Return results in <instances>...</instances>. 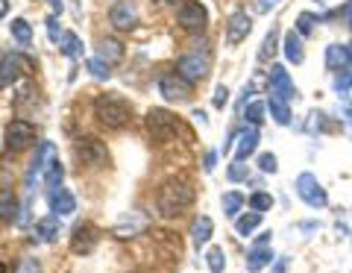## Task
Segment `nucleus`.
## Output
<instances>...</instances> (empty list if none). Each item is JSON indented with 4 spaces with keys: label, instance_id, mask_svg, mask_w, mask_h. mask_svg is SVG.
Instances as JSON below:
<instances>
[{
    "label": "nucleus",
    "instance_id": "obj_1",
    "mask_svg": "<svg viewBox=\"0 0 352 273\" xmlns=\"http://www.w3.org/2000/svg\"><path fill=\"white\" fill-rule=\"evenodd\" d=\"M191 203H194V188L188 182H182V179H168L159 188V197H156V206H159V212L164 217L182 215Z\"/></svg>",
    "mask_w": 352,
    "mask_h": 273
},
{
    "label": "nucleus",
    "instance_id": "obj_2",
    "mask_svg": "<svg viewBox=\"0 0 352 273\" xmlns=\"http://www.w3.org/2000/svg\"><path fill=\"white\" fill-rule=\"evenodd\" d=\"M94 115L100 118V124H106L109 129H120L129 124L132 106L120 94H103L94 100Z\"/></svg>",
    "mask_w": 352,
    "mask_h": 273
},
{
    "label": "nucleus",
    "instance_id": "obj_3",
    "mask_svg": "<svg viewBox=\"0 0 352 273\" xmlns=\"http://www.w3.org/2000/svg\"><path fill=\"white\" fill-rule=\"evenodd\" d=\"M176 133H179V121L164 112V109H150L147 112V135L153 141H159V144H164V141H170Z\"/></svg>",
    "mask_w": 352,
    "mask_h": 273
},
{
    "label": "nucleus",
    "instance_id": "obj_4",
    "mask_svg": "<svg viewBox=\"0 0 352 273\" xmlns=\"http://www.w3.org/2000/svg\"><path fill=\"white\" fill-rule=\"evenodd\" d=\"M296 194H300L302 203L311 206V209H323V206L329 203L326 188L320 185V179H317L314 173H300V177H296Z\"/></svg>",
    "mask_w": 352,
    "mask_h": 273
},
{
    "label": "nucleus",
    "instance_id": "obj_5",
    "mask_svg": "<svg viewBox=\"0 0 352 273\" xmlns=\"http://www.w3.org/2000/svg\"><path fill=\"white\" fill-rule=\"evenodd\" d=\"M176 24H179L185 32H203L206 24H208L206 6L197 3V0H188V3H182L179 12H176Z\"/></svg>",
    "mask_w": 352,
    "mask_h": 273
},
{
    "label": "nucleus",
    "instance_id": "obj_6",
    "mask_svg": "<svg viewBox=\"0 0 352 273\" xmlns=\"http://www.w3.org/2000/svg\"><path fill=\"white\" fill-rule=\"evenodd\" d=\"M74 153H76V159L88 168H103L109 162V150H106L103 141H97V138H80Z\"/></svg>",
    "mask_w": 352,
    "mask_h": 273
},
{
    "label": "nucleus",
    "instance_id": "obj_7",
    "mask_svg": "<svg viewBox=\"0 0 352 273\" xmlns=\"http://www.w3.org/2000/svg\"><path fill=\"white\" fill-rule=\"evenodd\" d=\"M159 91L164 100H188V94H191V83L185 80L182 74H162V80H159Z\"/></svg>",
    "mask_w": 352,
    "mask_h": 273
},
{
    "label": "nucleus",
    "instance_id": "obj_8",
    "mask_svg": "<svg viewBox=\"0 0 352 273\" xmlns=\"http://www.w3.org/2000/svg\"><path fill=\"white\" fill-rule=\"evenodd\" d=\"M176 74H182L188 83H200L208 74V56H200V53H185V56L176 62Z\"/></svg>",
    "mask_w": 352,
    "mask_h": 273
},
{
    "label": "nucleus",
    "instance_id": "obj_9",
    "mask_svg": "<svg viewBox=\"0 0 352 273\" xmlns=\"http://www.w3.org/2000/svg\"><path fill=\"white\" fill-rule=\"evenodd\" d=\"M32 141H36V127H32L30 121H12V124H9V129H6V147L12 153L30 147Z\"/></svg>",
    "mask_w": 352,
    "mask_h": 273
},
{
    "label": "nucleus",
    "instance_id": "obj_10",
    "mask_svg": "<svg viewBox=\"0 0 352 273\" xmlns=\"http://www.w3.org/2000/svg\"><path fill=\"white\" fill-rule=\"evenodd\" d=\"M109 24L115 30H132L138 24V9L132 0H118V3L109 9Z\"/></svg>",
    "mask_w": 352,
    "mask_h": 273
},
{
    "label": "nucleus",
    "instance_id": "obj_11",
    "mask_svg": "<svg viewBox=\"0 0 352 273\" xmlns=\"http://www.w3.org/2000/svg\"><path fill=\"white\" fill-rule=\"evenodd\" d=\"M97 238L100 235H97V229L91 223H80L74 229V235H71V250L76 256H88L97 247Z\"/></svg>",
    "mask_w": 352,
    "mask_h": 273
},
{
    "label": "nucleus",
    "instance_id": "obj_12",
    "mask_svg": "<svg viewBox=\"0 0 352 273\" xmlns=\"http://www.w3.org/2000/svg\"><path fill=\"white\" fill-rule=\"evenodd\" d=\"M252 30V21L247 12H232V18H229L226 24V45H241Z\"/></svg>",
    "mask_w": 352,
    "mask_h": 273
},
{
    "label": "nucleus",
    "instance_id": "obj_13",
    "mask_svg": "<svg viewBox=\"0 0 352 273\" xmlns=\"http://www.w3.org/2000/svg\"><path fill=\"white\" fill-rule=\"evenodd\" d=\"M270 83H273V94H279L282 100H294L296 97V85L282 65H273L270 68Z\"/></svg>",
    "mask_w": 352,
    "mask_h": 273
},
{
    "label": "nucleus",
    "instance_id": "obj_14",
    "mask_svg": "<svg viewBox=\"0 0 352 273\" xmlns=\"http://www.w3.org/2000/svg\"><path fill=\"white\" fill-rule=\"evenodd\" d=\"M258 147V129L256 127H247V129H241V133L235 135V159L238 162H244L247 156H252Z\"/></svg>",
    "mask_w": 352,
    "mask_h": 273
},
{
    "label": "nucleus",
    "instance_id": "obj_15",
    "mask_svg": "<svg viewBox=\"0 0 352 273\" xmlns=\"http://www.w3.org/2000/svg\"><path fill=\"white\" fill-rule=\"evenodd\" d=\"M21 71H24V62H21V56H15V53L0 59V89H9L12 83H18Z\"/></svg>",
    "mask_w": 352,
    "mask_h": 273
},
{
    "label": "nucleus",
    "instance_id": "obj_16",
    "mask_svg": "<svg viewBox=\"0 0 352 273\" xmlns=\"http://www.w3.org/2000/svg\"><path fill=\"white\" fill-rule=\"evenodd\" d=\"M352 65V50L346 45H329L326 47V68L329 71H346Z\"/></svg>",
    "mask_w": 352,
    "mask_h": 273
},
{
    "label": "nucleus",
    "instance_id": "obj_17",
    "mask_svg": "<svg viewBox=\"0 0 352 273\" xmlns=\"http://www.w3.org/2000/svg\"><path fill=\"white\" fill-rule=\"evenodd\" d=\"M53 159H56V150H53V144H50V141H41V144H38V153H36V159H32V165H30L27 182H32V177H38V173H44V168H47Z\"/></svg>",
    "mask_w": 352,
    "mask_h": 273
},
{
    "label": "nucleus",
    "instance_id": "obj_18",
    "mask_svg": "<svg viewBox=\"0 0 352 273\" xmlns=\"http://www.w3.org/2000/svg\"><path fill=\"white\" fill-rule=\"evenodd\" d=\"M50 209L56 212V215H74V212H76L74 194H71V191H65V188H59V194L53 191V194H50Z\"/></svg>",
    "mask_w": 352,
    "mask_h": 273
},
{
    "label": "nucleus",
    "instance_id": "obj_19",
    "mask_svg": "<svg viewBox=\"0 0 352 273\" xmlns=\"http://www.w3.org/2000/svg\"><path fill=\"white\" fill-rule=\"evenodd\" d=\"M273 261V253H270V247H264V244H258V247H252V253L247 256V270L250 273H258V270H264Z\"/></svg>",
    "mask_w": 352,
    "mask_h": 273
},
{
    "label": "nucleus",
    "instance_id": "obj_20",
    "mask_svg": "<svg viewBox=\"0 0 352 273\" xmlns=\"http://www.w3.org/2000/svg\"><path fill=\"white\" fill-rule=\"evenodd\" d=\"M212 232H214V223H212V217H206V215H200L194 221V229H191V238H194V244L197 247H203V244H208V238H212Z\"/></svg>",
    "mask_w": 352,
    "mask_h": 273
},
{
    "label": "nucleus",
    "instance_id": "obj_21",
    "mask_svg": "<svg viewBox=\"0 0 352 273\" xmlns=\"http://www.w3.org/2000/svg\"><path fill=\"white\" fill-rule=\"evenodd\" d=\"M97 53H100V59H103L106 65H115V62L124 59V45H120V41H115V39H103L100 47H97Z\"/></svg>",
    "mask_w": 352,
    "mask_h": 273
},
{
    "label": "nucleus",
    "instance_id": "obj_22",
    "mask_svg": "<svg viewBox=\"0 0 352 273\" xmlns=\"http://www.w3.org/2000/svg\"><path fill=\"white\" fill-rule=\"evenodd\" d=\"M285 56H288V62H294V65H300L302 59H305V50H302V41H300V32H288L285 36Z\"/></svg>",
    "mask_w": 352,
    "mask_h": 273
},
{
    "label": "nucleus",
    "instance_id": "obj_23",
    "mask_svg": "<svg viewBox=\"0 0 352 273\" xmlns=\"http://www.w3.org/2000/svg\"><path fill=\"white\" fill-rule=\"evenodd\" d=\"M270 115H273V121L282 124V127H288V124H291L288 100H282V97H279V94H273V91H270Z\"/></svg>",
    "mask_w": 352,
    "mask_h": 273
},
{
    "label": "nucleus",
    "instance_id": "obj_24",
    "mask_svg": "<svg viewBox=\"0 0 352 273\" xmlns=\"http://www.w3.org/2000/svg\"><path fill=\"white\" fill-rule=\"evenodd\" d=\"M56 235H59V221H53V217L36 223V229H32V241H41V244H50Z\"/></svg>",
    "mask_w": 352,
    "mask_h": 273
},
{
    "label": "nucleus",
    "instance_id": "obj_25",
    "mask_svg": "<svg viewBox=\"0 0 352 273\" xmlns=\"http://www.w3.org/2000/svg\"><path fill=\"white\" fill-rule=\"evenodd\" d=\"M62 179H65V168L59 165V159H53L47 168H44V185L50 188V194L56 191V188H62Z\"/></svg>",
    "mask_w": 352,
    "mask_h": 273
},
{
    "label": "nucleus",
    "instance_id": "obj_26",
    "mask_svg": "<svg viewBox=\"0 0 352 273\" xmlns=\"http://www.w3.org/2000/svg\"><path fill=\"white\" fill-rule=\"evenodd\" d=\"M18 217V200L12 191H0V221H15Z\"/></svg>",
    "mask_w": 352,
    "mask_h": 273
},
{
    "label": "nucleus",
    "instance_id": "obj_27",
    "mask_svg": "<svg viewBox=\"0 0 352 273\" xmlns=\"http://www.w3.org/2000/svg\"><path fill=\"white\" fill-rule=\"evenodd\" d=\"M258 223H261V212H250V215H244V217H238V221H235V229H238V235H244V238H247Z\"/></svg>",
    "mask_w": 352,
    "mask_h": 273
},
{
    "label": "nucleus",
    "instance_id": "obj_28",
    "mask_svg": "<svg viewBox=\"0 0 352 273\" xmlns=\"http://www.w3.org/2000/svg\"><path fill=\"white\" fill-rule=\"evenodd\" d=\"M9 30H12V36L21 41V45H30V39H32V27L27 24L24 18H15L12 24H9Z\"/></svg>",
    "mask_w": 352,
    "mask_h": 273
},
{
    "label": "nucleus",
    "instance_id": "obj_29",
    "mask_svg": "<svg viewBox=\"0 0 352 273\" xmlns=\"http://www.w3.org/2000/svg\"><path fill=\"white\" fill-rule=\"evenodd\" d=\"M241 206H244V197H241L238 191L223 194V215H226V217H235V215L241 212Z\"/></svg>",
    "mask_w": 352,
    "mask_h": 273
},
{
    "label": "nucleus",
    "instance_id": "obj_30",
    "mask_svg": "<svg viewBox=\"0 0 352 273\" xmlns=\"http://www.w3.org/2000/svg\"><path fill=\"white\" fill-rule=\"evenodd\" d=\"M276 36H279L276 30H270L267 36H264V41H261V50H258V59H261V62H267V59L273 56V53H276Z\"/></svg>",
    "mask_w": 352,
    "mask_h": 273
},
{
    "label": "nucleus",
    "instance_id": "obj_31",
    "mask_svg": "<svg viewBox=\"0 0 352 273\" xmlns=\"http://www.w3.org/2000/svg\"><path fill=\"white\" fill-rule=\"evenodd\" d=\"M206 261H208V267H212V273H220V270H223V261H226L223 250L212 247V250H208V256H206Z\"/></svg>",
    "mask_w": 352,
    "mask_h": 273
},
{
    "label": "nucleus",
    "instance_id": "obj_32",
    "mask_svg": "<svg viewBox=\"0 0 352 273\" xmlns=\"http://www.w3.org/2000/svg\"><path fill=\"white\" fill-rule=\"evenodd\" d=\"M62 53L65 56H76V53H80V39H76L74 32H65L62 36Z\"/></svg>",
    "mask_w": 352,
    "mask_h": 273
},
{
    "label": "nucleus",
    "instance_id": "obj_33",
    "mask_svg": "<svg viewBox=\"0 0 352 273\" xmlns=\"http://www.w3.org/2000/svg\"><path fill=\"white\" fill-rule=\"evenodd\" d=\"M88 71H91L97 80H109V76H112V71H109V65L103 59H88Z\"/></svg>",
    "mask_w": 352,
    "mask_h": 273
},
{
    "label": "nucleus",
    "instance_id": "obj_34",
    "mask_svg": "<svg viewBox=\"0 0 352 273\" xmlns=\"http://www.w3.org/2000/svg\"><path fill=\"white\" fill-rule=\"evenodd\" d=\"M244 115H247V124H252V127H258V124L264 121V103H250Z\"/></svg>",
    "mask_w": 352,
    "mask_h": 273
},
{
    "label": "nucleus",
    "instance_id": "obj_35",
    "mask_svg": "<svg viewBox=\"0 0 352 273\" xmlns=\"http://www.w3.org/2000/svg\"><path fill=\"white\" fill-rule=\"evenodd\" d=\"M250 206L256 212H267L273 206V197H270V194H264V191H258V194H252V197H250Z\"/></svg>",
    "mask_w": 352,
    "mask_h": 273
},
{
    "label": "nucleus",
    "instance_id": "obj_36",
    "mask_svg": "<svg viewBox=\"0 0 352 273\" xmlns=\"http://www.w3.org/2000/svg\"><path fill=\"white\" fill-rule=\"evenodd\" d=\"M314 24H317V18L311 12H302L300 18H296V32H300V36H308V32L314 30Z\"/></svg>",
    "mask_w": 352,
    "mask_h": 273
},
{
    "label": "nucleus",
    "instance_id": "obj_37",
    "mask_svg": "<svg viewBox=\"0 0 352 273\" xmlns=\"http://www.w3.org/2000/svg\"><path fill=\"white\" fill-rule=\"evenodd\" d=\"M258 168H261L264 173H276V171H279L276 156H273V153H261V156H258Z\"/></svg>",
    "mask_w": 352,
    "mask_h": 273
},
{
    "label": "nucleus",
    "instance_id": "obj_38",
    "mask_svg": "<svg viewBox=\"0 0 352 273\" xmlns=\"http://www.w3.org/2000/svg\"><path fill=\"white\" fill-rule=\"evenodd\" d=\"M229 179H232V182H241V179H247V168L241 165L238 159L232 162V165H229Z\"/></svg>",
    "mask_w": 352,
    "mask_h": 273
},
{
    "label": "nucleus",
    "instance_id": "obj_39",
    "mask_svg": "<svg viewBox=\"0 0 352 273\" xmlns=\"http://www.w3.org/2000/svg\"><path fill=\"white\" fill-rule=\"evenodd\" d=\"M308 118H311V121H308V129H311V133H317V129H323L326 127V121H323V112H311V115H308Z\"/></svg>",
    "mask_w": 352,
    "mask_h": 273
},
{
    "label": "nucleus",
    "instance_id": "obj_40",
    "mask_svg": "<svg viewBox=\"0 0 352 273\" xmlns=\"http://www.w3.org/2000/svg\"><path fill=\"white\" fill-rule=\"evenodd\" d=\"M18 273H41V267H38L36 259H24L21 261V267H18Z\"/></svg>",
    "mask_w": 352,
    "mask_h": 273
},
{
    "label": "nucleus",
    "instance_id": "obj_41",
    "mask_svg": "<svg viewBox=\"0 0 352 273\" xmlns=\"http://www.w3.org/2000/svg\"><path fill=\"white\" fill-rule=\"evenodd\" d=\"M282 3V0H256V12H270V9H276Z\"/></svg>",
    "mask_w": 352,
    "mask_h": 273
},
{
    "label": "nucleus",
    "instance_id": "obj_42",
    "mask_svg": "<svg viewBox=\"0 0 352 273\" xmlns=\"http://www.w3.org/2000/svg\"><path fill=\"white\" fill-rule=\"evenodd\" d=\"M47 32H50V41H59V39H62V32H59V21H56V15H53V18H47Z\"/></svg>",
    "mask_w": 352,
    "mask_h": 273
},
{
    "label": "nucleus",
    "instance_id": "obj_43",
    "mask_svg": "<svg viewBox=\"0 0 352 273\" xmlns=\"http://www.w3.org/2000/svg\"><path fill=\"white\" fill-rule=\"evenodd\" d=\"M229 100V91H226V85H217V91H214V106L217 109H223Z\"/></svg>",
    "mask_w": 352,
    "mask_h": 273
},
{
    "label": "nucleus",
    "instance_id": "obj_44",
    "mask_svg": "<svg viewBox=\"0 0 352 273\" xmlns=\"http://www.w3.org/2000/svg\"><path fill=\"white\" fill-rule=\"evenodd\" d=\"M338 15H340V18H344V21H346V24L352 27V0H346V3H344V6H340V12H338Z\"/></svg>",
    "mask_w": 352,
    "mask_h": 273
},
{
    "label": "nucleus",
    "instance_id": "obj_45",
    "mask_svg": "<svg viewBox=\"0 0 352 273\" xmlns=\"http://www.w3.org/2000/svg\"><path fill=\"white\" fill-rule=\"evenodd\" d=\"M214 162H217V156H214V153H208V156H206V171H214Z\"/></svg>",
    "mask_w": 352,
    "mask_h": 273
},
{
    "label": "nucleus",
    "instance_id": "obj_46",
    "mask_svg": "<svg viewBox=\"0 0 352 273\" xmlns=\"http://www.w3.org/2000/svg\"><path fill=\"white\" fill-rule=\"evenodd\" d=\"M9 12V0H0V18H3Z\"/></svg>",
    "mask_w": 352,
    "mask_h": 273
},
{
    "label": "nucleus",
    "instance_id": "obj_47",
    "mask_svg": "<svg viewBox=\"0 0 352 273\" xmlns=\"http://www.w3.org/2000/svg\"><path fill=\"white\" fill-rule=\"evenodd\" d=\"M50 6H53V12H62V0H50Z\"/></svg>",
    "mask_w": 352,
    "mask_h": 273
},
{
    "label": "nucleus",
    "instance_id": "obj_48",
    "mask_svg": "<svg viewBox=\"0 0 352 273\" xmlns=\"http://www.w3.org/2000/svg\"><path fill=\"white\" fill-rule=\"evenodd\" d=\"M0 273H6V265H3V261H0Z\"/></svg>",
    "mask_w": 352,
    "mask_h": 273
},
{
    "label": "nucleus",
    "instance_id": "obj_49",
    "mask_svg": "<svg viewBox=\"0 0 352 273\" xmlns=\"http://www.w3.org/2000/svg\"><path fill=\"white\" fill-rule=\"evenodd\" d=\"M156 3H170V0H156Z\"/></svg>",
    "mask_w": 352,
    "mask_h": 273
}]
</instances>
